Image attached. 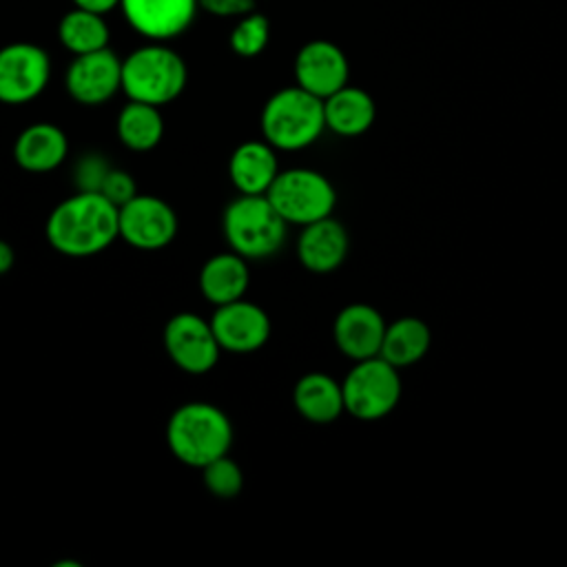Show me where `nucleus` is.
Wrapping results in <instances>:
<instances>
[{
  "label": "nucleus",
  "instance_id": "nucleus-1",
  "mask_svg": "<svg viewBox=\"0 0 567 567\" xmlns=\"http://www.w3.org/2000/svg\"><path fill=\"white\" fill-rule=\"evenodd\" d=\"M120 208L97 190H78L49 215L44 233L53 250L66 257H93L120 237Z\"/></svg>",
  "mask_w": 567,
  "mask_h": 567
},
{
  "label": "nucleus",
  "instance_id": "nucleus-2",
  "mask_svg": "<svg viewBox=\"0 0 567 567\" xmlns=\"http://www.w3.org/2000/svg\"><path fill=\"white\" fill-rule=\"evenodd\" d=\"M166 443L177 461L202 470L210 461L228 454L233 425L221 408L206 401H188L171 414Z\"/></svg>",
  "mask_w": 567,
  "mask_h": 567
},
{
  "label": "nucleus",
  "instance_id": "nucleus-3",
  "mask_svg": "<svg viewBox=\"0 0 567 567\" xmlns=\"http://www.w3.org/2000/svg\"><path fill=\"white\" fill-rule=\"evenodd\" d=\"M184 58L164 42L137 47L122 60V91L128 100L164 106L186 89Z\"/></svg>",
  "mask_w": 567,
  "mask_h": 567
},
{
  "label": "nucleus",
  "instance_id": "nucleus-4",
  "mask_svg": "<svg viewBox=\"0 0 567 567\" xmlns=\"http://www.w3.org/2000/svg\"><path fill=\"white\" fill-rule=\"evenodd\" d=\"M323 131V100L299 84L279 89L261 109L264 140L277 151L308 148Z\"/></svg>",
  "mask_w": 567,
  "mask_h": 567
},
{
  "label": "nucleus",
  "instance_id": "nucleus-5",
  "mask_svg": "<svg viewBox=\"0 0 567 567\" xmlns=\"http://www.w3.org/2000/svg\"><path fill=\"white\" fill-rule=\"evenodd\" d=\"M288 221L277 213L268 195H241L233 199L224 215L221 228L230 250L246 259H266L281 250Z\"/></svg>",
  "mask_w": 567,
  "mask_h": 567
},
{
  "label": "nucleus",
  "instance_id": "nucleus-6",
  "mask_svg": "<svg viewBox=\"0 0 567 567\" xmlns=\"http://www.w3.org/2000/svg\"><path fill=\"white\" fill-rule=\"evenodd\" d=\"M346 412L361 421L388 416L401 399L399 368L381 354L354 361L341 381Z\"/></svg>",
  "mask_w": 567,
  "mask_h": 567
},
{
  "label": "nucleus",
  "instance_id": "nucleus-7",
  "mask_svg": "<svg viewBox=\"0 0 567 567\" xmlns=\"http://www.w3.org/2000/svg\"><path fill=\"white\" fill-rule=\"evenodd\" d=\"M266 195L288 224L299 226L332 215L337 204L330 179L312 168L279 171Z\"/></svg>",
  "mask_w": 567,
  "mask_h": 567
},
{
  "label": "nucleus",
  "instance_id": "nucleus-8",
  "mask_svg": "<svg viewBox=\"0 0 567 567\" xmlns=\"http://www.w3.org/2000/svg\"><path fill=\"white\" fill-rule=\"evenodd\" d=\"M164 348L171 361L188 374L210 372L221 354L210 321L195 312H177L166 321Z\"/></svg>",
  "mask_w": 567,
  "mask_h": 567
},
{
  "label": "nucleus",
  "instance_id": "nucleus-9",
  "mask_svg": "<svg viewBox=\"0 0 567 567\" xmlns=\"http://www.w3.org/2000/svg\"><path fill=\"white\" fill-rule=\"evenodd\" d=\"M51 80V58L33 42H11L0 49V102L27 104Z\"/></svg>",
  "mask_w": 567,
  "mask_h": 567
},
{
  "label": "nucleus",
  "instance_id": "nucleus-10",
  "mask_svg": "<svg viewBox=\"0 0 567 567\" xmlns=\"http://www.w3.org/2000/svg\"><path fill=\"white\" fill-rule=\"evenodd\" d=\"M120 237L137 250L166 248L177 235L175 210L155 195H135L120 206Z\"/></svg>",
  "mask_w": 567,
  "mask_h": 567
},
{
  "label": "nucleus",
  "instance_id": "nucleus-11",
  "mask_svg": "<svg viewBox=\"0 0 567 567\" xmlns=\"http://www.w3.org/2000/svg\"><path fill=\"white\" fill-rule=\"evenodd\" d=\"M64 86L78 104H104L122 91V60L109 47L75 55L66 66Z\"/></svg>",
  "mask_w": 567,
  "mask_h": 567
},
{
  "label": "nucleus",
  "instance_id": "nucleus-12",
  "mask_svg": "<svg viewBox=\"0 0 567 567\" xmlns=\"http://www.w3.org/2000/svg\"><path fill=\"white\" fill-rule=\"evenodd\" d=\"M128 27L151 42L182 35L195 20L199 0H120Z\"/></svg>",
  "mask_w": 567,
  "mask_h": 567
},
{
  "label": "nucleus",
  "instance_id": "nucleus-13",
  "mask_svg": "<svg viewBox=\"0 0 567 567\" xmlns=\"http://www.w3.org/2000/svg\"><path fill=\"white\" fill-rule=\"evenodd\" d=\"M210 326L221 350L237 354L259 350L270 337V317L261 306L246 301L244 297L217 306Z\"/></svg>",
  "mask_w": 567,
  "mask_h": 567
},
{
  "label": "nucleus",
  "instance_id": "nucleus-14",
  "mask_svg": "<svg viewBox=\"0 0 567 567\" xmlns=\"http://www.w3.org/2000/svg\"><path fill=\"white\" fill-rule=\"evenodd\" d=\"M295 80L301 89L326 100L348 84L346 53L330 40H310L295 55Z\"/></svg>",
  "mask_w": 567,
  "mask_h": 567
},
{
  "label": "nucleus",
  "instance_id": "nucleus-15",
  "mask_svg": "<svg viewBox=\"0 0 567 567\" xmlns=\"http://www.w3.org/2000/svg\"><path fill=\"white\" fill-rule=\"evenodd\" d=\"M385 328L388 323L374 306L357 301L339 310L332 326V337L337 348L348 359L361 361L381 352Z\"/></svg>",
  "mask_w": 567,
  "mask_h": 567
},
{
  "label": "nucleus",
  "instance_id": "nucleus-16",
  "mask_svg": "<svg viewBox=\"0 0 567 567\" xmlns=\"http://www.w3.org/2000/svg\"><path fill=\"white\" fill-rule=\"evenodd\" d=\"M348 246L350 239L346 226L328 215L301 228L297 239V257L306 270L326 275L346 261Z\"/></svg>",
  "mask_w": 567,
  "mask_h": 567
},
{
  "label": "nucleus",
  "instance_id": "nucleus-17",
  "mask_svg": "<svg viewBox=\"0 0 567 567\" xmlns=\"http://www.w3.org/2000/svg\"><path fill=\"white\" fill-rule=\"evenodd\" d=\"M277 175V148L266 140L241 142L228 159V177L241 195H266Z\"/></svg>",
  "mask_w": 567,
  "mask_h": 567
},
{
  "label": "nucleus",
  "instance_id": "nucleus-18",
  "mask_svg": "<svg viewBox=\"0 0 567 567\" xmlns=\"http://www.w3.org/2000/svg\"><path fill=\"white\" fill-rule=\"evenodd\" d=\"M69 153L66 133L51 122H35L20 131L13 144V159L29 173H49L58 168Z\"/></svg>",
  "mask_w": 567,
  "mask_h": 567
},
{
  "label": "nucleus",
  "instance_id": "nucleus-19",
  "mask_svg": "<svg viewBox=\"0 0 567 567\" xmlns=\"http://www.w3.org/2000/svg\"><path fill=\"white\" fill-rule=\"evenodd\" d=\"M250 270L239 252H217L204 261L199 270V290L217 308L246 295Z\"/></svg>",
  "mask_w": 567,
  "mask_h": 567
},
{
  "label": "nucleus",
  "instance_id": "nucleus-20",
  "mask_svg": "<svg viewBox=\"0 0 567 567\" xmlns=\"http://www.w3.org/2000/svg\"><path fill=\"white\" fill-rule=\"evenodd\" d=\"M323 115L326 128L341 137H357L372 126L377 106L368 91L346 84L323 100Z\"/></svg>",
  "mask_w": 567,
  "mask_h": 567
},
{
  "label": "nucleus",
  "instance_id": "nucleus-21",
  "mask_svg": "<svg viewBox=\"0 0 567 567\" xmlns=\"http://www.w3.org/2000/svg\"><path fill=\"white\" fill-rule=\"evenodd\" d=\"M292 403L297 412L310 423H332L346 412L341 383L326 372L303 374L292 390Z\"/></svg>",
  "mask_w": 567,
  "mask_h": 567
},
{
  "label": "nucleus",
  "instance_id": "nucleus-22",
  "mask_svg": "<svg viewBox=\"0 0 567 567\" xmlns=\"http://www.w3.org/2000/svg\"><path fill=\"white\" fill-rule=\"evenodd\" d=\"M430 343L432 332L423 319L399 317L392 323H388L379 354L392 365L405 368L421 361L427 354Z\"/></svg>",
  "mask_w": 567,
  "mask_h": 567
},
{
  "label": "nucleus",
  "instance_id": "nucleus-23",
  "mask_svg": "<svg viewBox=\"0 0 567 567\" xmlns=\"http://www.w3.org/2000/svg\"><path fill=\"white\" fill-rule=\"evenodd\" d=\"M115 131L120 142L131 151L144 153L155 148L164 135V117L159 106L128 100L117 113Z\"/></svg>",
  "mask_w": 567,
  "mask_h": 567
},
{
  "label": "nucleus",
  "instance_id": "nucleus-24",
  "mask_svg": "<svg viewBox=\"0 0 567 567\" xmlns=\"http://www.w3.org/2000/svg\"><path fill=\"white\" fill-rule=\"evenodd\" d=\"M58 40L73 55H82L106 49L111 31L102 13L73 7L58 22Z\"/></svg>",
  "mask_w": 567,
  "mask_h": 567
},
{
  "label": "nucleus",
  "instance_id": "nucleus-25",
  "mask_svg": "<svg viewBox=\"0 0 567 567\" xmlns=\"http://www.w3.org/2000/svg\"><path fill=\"white\" fill-rule=\"evenodd\" d=\"M270 42V20L257 9L239 16L228 35V44L239 58H257Z\"/></svg>",
  "mask_w": 567,
  "mask_h": 567
},
{
  "label": "nucleus",
  "instance_id": "nucleus-26",
  "mask_svg": "<svg viewBox=\"0 0 567 567\" xmlns=\"http://www.w3.org/2000/svg\"><path fill=\"white\" fill-rule=\"evenodd\" d=\"M202 474H204V485L217 498H235L244 487V472L228 454L204 465Z\"/></svg>",
  "mask_w": 567,
  "mask_h": 567
},
{
  "label": "nucleus",
  "instance_id": "nucleus-27",
  "mask_svg": "<svg viewBox=\"0 0 567 567\" xmlns=\"http://www.w3.org/2000/svg\"><path fill=\"white\" fill-rule=\"evenodd\" d=\"M111 171V166L106 164V159L97 153H89L84 155L78 164H75V186L78 190H97L106 177V173Z\"/></svg>",
  "mask_w": 567,
  "mask_h": 567
},
{
  "label": "nucleus",
  "instance_id": "nucleus-28",
  "mask_svg": "<svg viewBox=\"0 0 567 567\" xmlns=\"http://www.w3.org/2000/svg\"><path fill=\"white\" fill-rule=\"evenodd\" d=\"M100 193L120 208L122 204H126L128 199H133L137 195V186H135V179L131 173H126L122 168H111L100 186Z\"/></svg>",
  "mask_w": 567,
  "mask_h": 567
},
{
  "label": "nucleus",
  "instance_id": "nucleus-29",
  "mask_svg": "<svg viewBox=\"0 0 567 567\" xmlns=\"http://www.w3.org/2000/svg\"><path fill=\"white\" fill-rule=\"evenodd\" d=\"M257 0H199V9L217 18H239L255 11Z\"/></svg>",
  "mask_w": 567,
  "mask_h": 567
},
{
  "label": "nucleus",
  "instance_id": "nucleus-30",
  "mask_svg": "<svg viewBox=\"0 0 567 567\" xmlns=\"http://www.w3.org/2000/svg\"><path fill=\"white\" fill-rule=\"evenodd\" d=\"M71 2H73V7L89 9V11H95V13H102V16H106L109 11L120 7V0H71Z\"/></svg>",
  "mask_w": 567,
  "mask_h": 567
},
{
  "label": "nucleus",
  "instance_id": "nucleus-31",
  "mask_svg": "<svg viewBox=\"0 0 567 567\" xmlns=\"http://www.w3.org/2000/svg\"><path fill=\"white\" fill-rule=\"evenodd\" d=\"M13 261H16V255H13L11 244L4 241V239H0V275L9 272L11 266H13Z\"/></svg>",
  "mask_w": 567,
  "mask_h": 567
}]
</instances>
